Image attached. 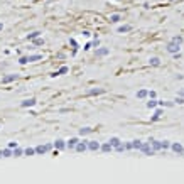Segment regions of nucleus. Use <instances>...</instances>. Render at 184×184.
I'll return each mask as SVG.
<instances>
[{
    "instance_id": "nucleus-1",
    "label": "nucleus",
    "mask_w": 184,
    "mask_h": 184,
    "mask_svg": "<svg viewBox=\"0 0 184 184\" xmlns=\"http://www.w3.org/2000/svg\"><path fill=\"white\" fill-rule=\"evenodd\" d=\"M167 53H171V54H177L179 53V49H181V44L179 42H176V41H171L169 44H167Z\"/></svg>"
},
{
    "instance_id": "nucleus-2",
    "label": "nucleus",
    "mask_w": 184,
    "mask_h": 184,
    "mask_svg": "<svg viewBox=\"0 0 184 184\" xmlns=\"http://www.w3.org/2000/svg\"><path fill=\"white\" fill-rule=\"evenodd\" d=\"M140 150L145 154V155H154V149H150V142H145V144H142V147H140Z\"/></svg>"
},
{
    "instance_id": "nucleus-3",
    "label": "nucleus",
    "mask_w": 184,
    "mask_h": 184,
    "mask_svg": "<svg viewBox=\"0 0 184 184\" xmlns=\"http://www.w3.org/2000/svg\"><path fill=\"white\" fill-rule=\"evenodd\" d=\"M51 144H46V145H37L36 147V154H46L47 150H51Z\"/></svg>"
},
{
    "instance_id": "nucleus-4",
    "label": "nucleus",
    "mask_w": 184,
    "mask_h": 184,
    "mask_svg": "<svg viewBox=\"0 0 184 184\" xmlns=\"http://www.w3.org/2000/svg\"><path fill=\"white\" fill-rule=\"evenodd\" d=\"M108 53H110V49H108V47H98L95 54H96V57H103V56H107Z\"/></svg>"
},
{
    "instance_id": "nucleus-5",
    "label": "nucleus",
    "mask_w": 184,
    "mask_h": 184,
    "mask_svg": "<svg viewBox=\"0 0 184 184\" xmlns=\"http://www.w3.org/2000/svg\"><path fill=\"white\" fill-rule=\"evenodd\" d=\"M17 78H19L17 74H7V76H3V78H2V83H3V85H7V83H10V81H15Z\"/></svg>"
},
{
    "instance_id": "nucleus-6",
    "label": "nucleus",
    "mask_w": 184,
    "mask_h": 184,
    "mask_svg": "<svg viewBox=\"0 0 184 184\" xmlns=\"http://www.w3.org/2000/svg\"><path fill=\"white\" fill-rule=\"evenodd\" d=\"M36 103H37V100H36V98H29V100L22 101V103H20V107H24V108H25V107H34Z\"/></svg>"
},
{
    "instance_id": "nucleus-7",
    "label": "nucleus",
    "mask_w": 184,
    "mask_h": 184,
    "mask_svg": "<svg viewBox=\"0 0 184 184\" xmlns=\"http://www.w3.org/2000/svg\"><path fill=\"white\" fill-rule=\"evenodd\" d=\"M171 149H172L176 154H184V147L181 144H171Z\"/></svg>"
},
{
    "instance_id": "nucleus-8",
    "label": "nucleus",
    "mask_w": 184,
    "mask_h": 184,
    "mask_svg": "<svg viewBox=\"0 0 184 184\" xmlns=\"http://www.w3.org/2000/svg\"><path fill=\"white\" fill-rule=\"evenodd\" d=\"M78 142H79V140H78L76 137H73V139H69V140L66 142V147H68V149H74V147H76V144H78Z\"/></svg>"
},
{
    "instance_id": "nucleus-9",
    "label": "nucleus",
    "mask_w": 184,
    "mask_h": 184,
    "mask_svg": "<svg viewBox=\"0 0 184 184\" xmlns=\"http://www.w3.org/2000/svg\"><path fill=\"white\" fill-rule=\"evenodd\" d=\"M76 150H78V152H85V150H86V149H88V144H85V142H78V144H76Z\"/></svg>"
},
{
    "instance_id": "nucleus-10",
    "label": "nucleus",
    "mask_w": 184,
    "mask_h": 184,
    "mask_svg": "<svg viewBox=\"0 0 184 184\" xmlns=\"http://www.w3.org/2000/svg\"><path fill=\"white\" fill-rule=\"evenodd\" d=\"M88 149H90V150H98V149H100V144H98L96 140H90V142H88Z\"/></svg>"
},
{
    "instance_id": "nucleus-11",
    "label": "nucleus",
    "mask_w": 184,
    "mask_h": 184,
    "mask_svg": "<svg viewBox=\"0 0 184 184\" xmlns=\"http://www.w3.org/2000/svg\"><path fill=\"white\" fill-rule=\"evenodd\" d=\"M42 59V54H32V56H27V63H34V61H39Z\"/></svg>"
},
{
    "instance_id": "nucleus-12",
    "label": "nucleus",
    "mask_w": 184,
    "mask_h": 184,
    "mask_svg": "<svg viewBox=\"0 0 184 184\" xmlns=\"http://www.w3.org/2000/svg\"><path fill=\"white\" fill-rule=\"evenodd\" d=\"M117 31H118V34H123V32H130V31H132V25H120V27H118Z\"/></svg>"
},
{
    "instance_id": "nucleus-13",
    "label": "nucleus",
    "mask_w": 184,
    "mask_h": 184,
    "mask_svg": "<svg viewBox=\"0 0 184 184\" xmlns=\"http://www.w3.org/2000/svg\"><path fill=\"white\" fill-rule=\"evenodd\" d=\"M149 142L152 144L154 150H161V149H162V142H159V140H149Z\"/></svg>"
},
{
    "instance_id": "nucleus-14",
    "label": "nucleus",
    "mask_w": 184,
    "mask_h": 184,
    "mask_svg": "<svg viewBox=\"0 0 184 184\" xmlns=\"http://www.w3.org/2000/svg\"><path fill=\"white\" fill-rule=\"evenodd\" d=\"M100 93H105L103 88H93V90H88L86 95H100Z\"/></svg>"
},
{
    "instance_id": "nucleus-15",
    "label": "nucleus",
    "mask_w": 184,
    "mask_h": 184,
    "mask_svg": "<svg viewBox=\"0 0 184 184\" xmlns=\"http://www.w3.org/2000/svg\"><path fill=\"white\" fill-rule=\"evenodd\" d=\"M54 147L57 149V150H63V149L66 147V142H64V140H56V142H54Z\"/></svg>"
},
{
    "instance_id": "nucleus-16",
    "label": "nucleus",
    "mask_w": 184,
    "mask_h": 184,
    "mask_svg": "<svg viewBox=\"0 0 184 184\" xmlns=\"http://www.w3.org/2000/svg\"><path fill=\"white\" fill-rule=\"evenodd\" d=\"M120 20H122V15H120V14H113V15H110L111 24H117V22H120Z\"/></svg>"
},
{
    "instance_id": "nucleus-17",
    "label": "nucleus",
    "mask_w": 184,
    "mask_h": 184,
    "mask_svg": "<svg viewBox=\"0 0 184 184\" xmlns=\"http://www.w3.org/2000/svg\"><path fill=\"white\" fill-rule=\"evenodd\" d=\"M93 129L91 127H83V129H79V135H88V133H91Z\"/></svg>"
},
{
    "instance_id": "nucleus-18",
    "label": "nucleus",
    "mask_w": 184,
    "mask_h": 184,
    "mask_svg": "<svg viewBox=\"0 0 184 184\" xmlns=\"http://www.w3.org/2000/svg\"><path fill=\"white\" fill-rule=\"evenodd\" d=\"M22 154H24V150H22V149L19 147V145H17L15 149H14V150H12V155H14V157H20Z\"/></svg>"
},
{
    "instance_id": "nucleus-19",
    "label": "nucleus",
    "mask_w": 184,
    "mask_h": 184,
    "mask_svg": "<svg viewBox=\"0 0 184 184\" xmlns=\"http://www.w3.org/2000/svg\"><path fill=\"white\" fill-rule=\"evenodd\" d=\"M108 142H110V145H111V147H117V145L120 144V139H118V137H111Z\"/></svg>"
},
{
    "instance_id": "nucleus-20",
    "label": "nucleus",
    "mask_w": 184,
    "mask_h": 184,
    "mask_svg": "<svg viewBox=\"0 0 184 184\" xmlns=\"http://www.w3.org/2000/svg\"><path fill=\"white\" fill-rule=\"evenodd\" d=\"M2 157H12V149H3L2 150Z\"/></svg>"
},
{
    "instance_id": "nucleus-21",
    "label": "nucleus",
    "mask_w": 184,
    "mask_h": 184,
    "mask_svg": "<svg viewBox=\"0 0 184 184\" xmlns=\"http://www.w3.org/2000/svg\"><path fill=\"white\" fill-rule=\"evenodd\" d=\"M100 149H101V150H103V152H110L111 149V145H110V142H107V144H103V145H100Z\"/></svg>"
},
{
    "instance_id": "nucleus-22",
    "label": "nucleus",
    "mask_w": 184,
    "mask_h": 184,
    "mask_svg": "<svg viewBox=\"0 0 184 184\" xmlns=\"http://www.w3.org/2000/svg\"><path fill=\"white\" fill-rule=\"evenodd\" d=\"M149 63H150V66H159V64H161V59H159V57H150Z\"/></svg>"
},
{
    "instance_id": "nucleus-23",
    "label": "nucleus",
    "mask_w": 184,
    "mask_h": 184,
    "mask_svg": "<svg viewBox=\"0 0 184 184\" xmlns=\"http://www.w3.org/2000/svg\"><path fill=\"white\" fill-rule=\"evenodd\" d=\"M64 73H68V66H63V68H61L59 71H56L53 76H59V74H64Z\"/></svg>"
},
{
    "instance_id": "nucleus-24",
    "label": "nucleus",
    "mask_w": 184,
    "mask_h": 184,
    "mask_svg": "<svg viewBox=\"0 0 184 184\" xmlns=\"http://www.w3.org/2000/svg\"><path fill=\"white\" fill-rule=\"evenodd\" d=\"M132 147L137 149V150H140V147H142V142H140V140H133V142H132Z\"/></svg>"
},
{
    "instance_id": "nucleus-25",
    "label": "nucleus",
    "mask_w": 184,
    "mask_h": 184,
    "mask_svg": "<svg viewBox=\"0 0 184 184\" xmlns=\"http://www.w3.org/2000/svg\"><path fill=\"white\" fill-rule=\"evenodd\" d=\"M147 95H149V91H147V90H140V91L137 93V98H145Z\"/></svg>"
},
{
    "instance_id": "nucleus-26",
    "label": "nucleus",
    "mask_w": 184,
    "mask_h": 184,
    "mask_svg": "<svg viewBox=\"0 0 184 184\" xmlns=\"http://www.w3.org/2000/svg\"><path fill=\"white\" fill-rule=\"evenodd\" d=\"M161 115H162V110H157L154 113V117H152V122H155V120H159L161 118Z\"/></svg>"
},
{
    "instance_id": "nucleus-27",
    "label": "nucleus",
    "mask_w": 184,
    "mask_h": 184,
    "mask_svg": "<svg viewBox=\"0 0 184 184\" xmlns=\"http://www.w3.org/2000/svg\"><path fill=\"white\" fill-rule=\"evenodd\" d=\"M41 36V32H32V34H29V36H27V39H29V41H34V39H36V37H39Z\"/></svg>"
},
{
    "instance_id": "nucleus-28",
    "label": "nucleus",
    "mask_w": 184,
    "mask_h": 184,
    "mask_svg": "<svg viewBox=\"0 0 184 184\" xmlns=\"http://www.w3.org/2000/svg\"><path fill=\"white\" fill-rule=\"evenodd\" d=\"M24 154H25V155H34V154H36V149H25V150H24Z\"/></svg>"
},
{
    "instance_id": "nucleus-29",
    "label": "nucleus",
    "mask_w": 184,
    "mask_h": 184,
    "mask_svg": "<svg viewBox=\"0 0 184 184\" xmlns=\"http://www.w3.org/2000/svg\"><path fill=\"white\" fill-rule=\"evenodd\" d=\"M115 150H117V152H123V150H125V144H122V142H120V144L115 147Z\"/></svg>"
},
{
    "instance_id": "nucleus-30",
    "label": "nucleus",
    "mask_w": 184,
    "mask_h": 184,
    "mask_svg": "<svg viewBox=\"0 0 184 184\" xmlns=\"http://www.w3.org/2000/svg\"><path fill=\"white\" fill-rule=\"evenodd\" d=\"M155 105H157V101H155V100H150V101H147V108H155Z\"/></svg>"
},
{
    "instance_id": "nucleus-31",
    "label": "nucleus",
    "mask_w": 184,
    "mask_h": 184,
    "mask_svg": "<svg viewBox=\"0 0 184 184\" xmlns=\"http://www.w3.org/2000/svg\"><path fill=\"white\" fill-rule=\"evenodd\" d=\"M34 44H36V46H41V44H44V41L39 39V37H36V39H34Z\"/></svg>"
},
{
    "instance_id": "nucleus-32",
    "label": "nucleus",
    "mask_w": 184,
    "mask_h": 184,
    "mask_svg": "<svg viewBox=\"0 0 184 184\" xmlns=\"http://www.w3.org/2000/svg\"><path fill=\"white\" fill-rule=\"evenodd\" d=\"M19 63H20V64H27V56H22Z\"/></svg>"
},
{
    "instance_id": "nucleus-33",
    "label": "nucleus",
    "mask_w": 184,
    "mask_h": 184,
    "mask_svg": "<svg viewBox=\"0 0 184 184\" xmlns=\"http://www.w3.org/2000/svg\"><path fill=\"white\" fill-rule=\"evenodd\" d=\"M169 147H171V144H169L167 140H164V142H162V149L166 150V149H169Z\"/></svg>"
},
{
    "instance_id": "nucleus-34",
    "label": "nucleus",
    "mask_w": 184,
    "mask_h": 184,
    "mask_svg": "<svg viewBox=\"0 0 184 184\" xmlns=\"http://www.w3.org/2000/svg\"><path fill=\"white\" fill-rule=\"evenodd\" d=\"M172 41H176V42H179V44H183V37H181V36H176V37H174V39H172Z\"/></svg>"
},
{
    "instance_id": "nucleus-35",
    "label": "nucleus",
    "mask_w": 184,
    "mask_h": 184,
    "mask_svg": "<svg viewBox=\"0 0 184 184\" xmlns=\"http://www.w3.org/2000/svg\"><path fill=\"white\" fill-rule=\"evenodd\" d=\"M17 147V142H9V149H15Z\"/></svg>"
},
{
    "instance_id": "nucleus-36",
    "label": "nucleus",
    "mask_w": 184,
    "mask_h": 184,
    "mask_svg": "<svg viewBox=\"0 0 184 184\" xmlns=\"http://www.w3.org/2000/svg\"><path fill=\"white\" fill-rule=\"evenodd\" d=\"M98 44H100V41H98V37H95V41H93L91 46H95V47H98Z\"/></svg>"
},
{
    "instance_id": "nucleus-37",
    "label": "nucleus",
    "mask_w": 184,
    "mask_h": 184,
    "mask_svg": "<svg viewBox=\"0 0 184 184\" xmlns=\"http://www.w3.org/2000/svg\"><path fill=\"white\" fill-rule=\"evenodd\" d=\"M125 149H133V147H132V144H130V142H127V144H125Z\"/></svg>"
},
{
    "instance_id": "nucleus-38",
    "label": "nucleus",
    "mask_w": 184,
    "mask_h": 184,
    "mask_svg": "<svg viewBox=\"0 0 184 184\" xmlns=\"http://www.w3.org/2000/svg\"><path fill=\"white\" fill-rule=\"evenodd\" d=\"M179 95H181V96H184V88H183V90H179Z\"/></svg>"
},
{
    "instance_id": "nucleus-39",
    "label": "nucleus",
    "mask_w": 184,
    "mask_h": 184,
    "mask_svg": "<svg viewBox=\"0 0 184 184\" xmlns=\"http://www.w3.org/2000/svg\"><path fill=\"white\" fill-rule=\"evenodd\" d=\"M2 29H3V24H2V22H0V31H2Z\"/></svg>"
},
{
    "instance_id": "nucleus-40",
    "label": "nucleus",
    "mask_w": 184,
    "mask_h": 184,
    "mask_svg": "<svg viewBox=\"0 0 184 184\" xmlns=\"http://www.w3.org/2000/svg\"><path fill=\"white\" fill-rule=\"evenodd\" d=\"M0 157H2V150H0Z\"/></svg>"
}]
</instances>
